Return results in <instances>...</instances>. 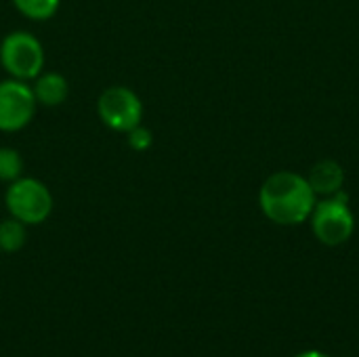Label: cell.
Instances as JSON below:
<instances>
[{
	"label": "cell",
	"mask_w": 359,
	"mask_h": 357,
	"mask_svg": "<svg viewBox=\"0 0 359 357\" xmlns=\"http://www.w3.org/2000/svg\"><path fill=\"white\" fill-rule=\"evenodd\" d=\"M307 181L316 191V196H324V198L337 196L341 194V187L345 183V170L334 160H322L311 168Z\"/></svg>",
	"instance_id": "ba28073f"
},
{
	"label": "cell",
	"mask_w": 359,
	"mask_h": 357,
	"mask_svg": "<svg viewBox=\"0 0 359 357\" xmlns=\"http://www.w3.org/2000/svg\"><path fill=\"white\" fill-rule=\"evenodd\" d=\"M311 227L316 238L326 246H341L345 244L353 229L355 219L343 194L328 196L322 202H316L311 210Z\"/></svg>",
	"instance_id": "277c9868"
},
{
	"label": "cell",
	"mask_w": 359,
	"mask_h": 357,
	"mask_svg": "<svg viewBox=\"0 0 359 357\" xmlns=\"http://www.w3.org/2000/svg\"><path fill=\"white\" fill-rule=\"evenodd\" d=\"M19 177H23V160L19 151L13 147H0V181L13 183Z\"/></svg>",
	"instance_id": "8fae6325"
},
{
	"label": "cell",
	"mask_w": 359,
	"mask_h": 357,
	"mask_svg": "<svg viewBox=\"0 0 359 357\" xmlns=\"http://www.w3.org/2000/svg\"><path fill=\"white\" fill-rule=\"evenodd\" d=\"M0 63L11 78L27 82L44 69V48L29 32H11L0 42Z\"/></svg>",
	"instance_id": "3957f363"
},
{
	"label": "cell",
	"mask_w": 359,
	"mask_h": 357,
	"mask_svg": "<svg viewBox=\"0 0 359 357\" xmlns=\"http://www.w3.org/2000/svg\"><path fill=\"white\" fill-rule=\"evenodd\" d=\"M297 357H330L326 356V353H322V351H305V353H301V356Z\"/></svg>",
	"instance_id": "4fadbf2b"
},
{
	"label": "cell",
	"mask_w": 359,
	"mask_h": 357,
	"mask_svg": "<svg viewBox=\"0 0 359 357\" xmlns=\"http://www.w3.org/2000/svg\"><path fill=\"white\" fill-rule=\"evenodd\" d=\"M25 223H21V221H17V219H4L2 223H0V250H4V252H17V250H21L23 248V244H25V238H27V234H25Z\"/></svg>",
	"instance_id": "9c48e42d"
},
{
	"label": "cell",
	"mask_w": 359,
	"mask_h": 357,
	"mask_svg": "<svg viewBox=\"0 0 359 357\" xmlns=\"http://www.w3.org/2000/svg\"><path fill=\"white\" fill-rule=\"evenodd\" d=\"M101 122L118 133H128L143 120V103L128 86H109L97 101Z\"/></svg>",
	"instance_id": "5b68a950"
},
{
	"label": "cell",
	"mask_w": 359,
	"mask_h": 357,
	"mask_svg": "<svg viewBox=\"0 0 359 357\" xmlns=\"http://www.w3.org/2000/svg\"><path fill=\"white\" fill-rule=\"evenodd\" d=\"M126 141H128V145H130L135 151H145V149L151 147L154 135H151V130L145 128L143 124H137L135 128H130V130L126 133Z\"/></svg>",
	"instance_id": "7c38bea8"
},
{
	"label": "cell",
	"mask_w": 359,
	"mask_h": 357,
	"mask_svg": "<svg viewBox=\"0 0 359 357\" xmlns=\"http://www.w3.org/2000/svg\"><path fill=\"white\" fill-rule=\"evenodd\" d=\"M316 198L307 177L290 170L273 173L259 191L261 210L278 225H299L307 221L318 202Z\"/></svg>",
	"instance_id": "6da1fadb"
},
{
	"label": "cell",
	"mask_w": 359,
	"mask_h": 357,
	"mask_svg": "<svg viewBox=\"0 0 359 357\" xmlns=\"http://www.w3.org/2000/svg\"><path fill=\"white\" fill-rule=\"evenodd\" d=\"M32 90H34L38 105L59 107L69 95V84H67V78L59 72H40L34 78Z\"/></svg>",
	"instance_id": "52a82bcc"
},
{
	"label": "cell",
	"mask_w": 359,
	"mask_h": 357,
	"mask_svg": "<svg viewBox=\"0 0 359 357\" xmlns=\"http://www.w3.org/2000/svg\"><path fill=\"white\" fill-rule=\"evenodd\" d=\"M36 97L27 82L8 78L0 82V130L15 133L25 128L36 114Z\"/></svg>",
	"instance_id": "8992f818"
},
{
	"label": "cell",
	"mask_w": 359,
	"mask_h": 357,
	"mask_svg": "<svg viewBox=\"0 0 359 357\" xmlns=\"http://www.w3.org/2000/svg\"><path fill=\"white\" fill-rule=\"evenodd\" d=\"M4 204L13 219L25 225H40L53 213V194L42 181L32 177H19L8 183Z\"/></svg>",
	"instance_id": "7a4b0ae2"
},
{
	"label": "cell",
	"mask_w": 359,
	"mask_h": 357,
	"mask_svg": "<svg viewBox=\"0 0 359 357\" xmlns=\"http://www.w3.org/2000/svg\"><path fill=\"white\" fill-rule=\"evenodd\" d=\"M13 4L21 15L34 21H44L59 11L61 0H13Z\"/></svg>",
	"instance_id": "30bf717a"
}]
</instances>
